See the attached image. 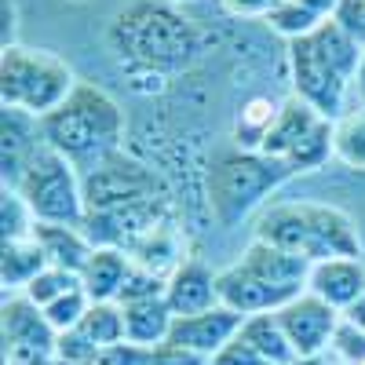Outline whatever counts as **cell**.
Wrapping results in <instances>:
<instances>
[{
	"instance_id": "cell-32",
	"label": "cell",
	"mask_w": 365,
	"mask_h": 365,
	"mask_svg": "<svg viewBox=\"0 0 365 365\" xmlns=\"http://www.w3.org/2000/svg\"><path fill=\"white\" fill-rule=\"evenodd\" d=\"M329 351L340 358V365H365V329H358L354 322L344 318Z\"/></svg>"
},
{
	"instance_id": "cell-35",
	"label": "cell",
	"mask_w": 365,
	"mask_h": 365,
	"mask_svg": "<svg viewBox=\"0 0 365 365\" xmlns=\"http://www.w3.org/2000/svg\"><path fill=\"white\" fill-rule=\"evenodd\" d=\"M332 19H336L347 34L354 37L358 48H365V0H344L340 11L332 15Z\"/></svg>"
},
{
	"instance_id": "cell-31",
	"label": "cell",
	"mask_w": 365,
	"mask_h": 365,
	"mask_svg": "<svg viewBox=\"0 0 365 365\" xmlns=\"http://www.w3.org/2000/svg\"><path fill=\"white\" fill-rule=\"evenodd\" d=\"M0 223H4V241H19L34 234V212L26 208V201L19 197V190L4 187V201H0Z\"/></svg>"
},
{
	"instance_id": "cell-11",
	"label": "cell",
	"mask_w": 365,
	"mask_h": 365,
	"mask_svg": "<svg viewBox=\"0 0 365 365\" xmlns=\"http://www.w3.org/2000/svg\"><path fill=\"white\" fill-rule=\"evenodd\" d=\"M58 332L44 318L37 303L26 296H11L4 303V351L8 365H55Z\"/></svg>"
},
{
	"instance_id": "cell-7",
	"label": "cell",
	"mask_w": 365,
	"mask_h": 365,
	"mask_svg": "<svg viewBox=\"0 0 365 365\" xmlns=\"http://www.w3.org/2000/svg\"><path fill=\"white\" fill-rule=\"evenodd\" d=\"M11 190L26 201L37 223H66V227H84V194H81V175L73 172V161L63 158L58 150L41 143L34 158L26 161L22 179Z\"/></svg>"
},
{
	"instance_id": "cell-16",
	"label": "cell",
	"mask_w": 365,
	"mask_h": 365,
	"mask_svg": "<svg viewBox=\"0 0 365 365\" xmlns=\"http://www.w3.org/2000/svg\"><path fill=\"white\" fill-rule=\"evenodd\" d=\"M220 274H212L201 259H182L172 274H168V289L165 299L175 318L182 314H201L220 307V285H216Z\"/></svg>"
},
{
	"instance_id": "cell-41",
	"label": "cell",
	"mask_w": 365,
	"mask_h": 365,
	"mask_svg": "<svg viewBox=\"0 0 365 365\" xmlns=\"http://www.w3.org/2000/svg\"><path fill=\"white\" fill-rule=\"evenodd\" d=\"M344 318H347V322H354L358 329H365V299H358V303H354V307H351Z\"/></svg>"
},
{
	"instance_id": "cell-25",
	"label": "cell",
	"mask_w": 365,
	"mask_h": 365,
	"mask_svg": "<svg viewBox=\"0 0 365 365\" xmlns=\"http://www.w3.org/2000/svg\"><path fill=\"white\" fill-rule=\"evenodd\" d=\"M77 329L99 351H106V347L125 340V307H120V303H91Z\"/></svg>"
},
{
	"instance_id": "cell-8",
	"label": "cell",
	"mask_w": 365,
	"mask_h": 365,
	"mask_svg": "<svg viewBox=\"0 0 365 365\" xmlns=\"http://www.w3.org/2000/svg\"><path fill=\"white\" fill-rule=\"evenodd\" d=\"M332 132H336V120L322 117L314 106L292 96L278 106V117H274L259 154L285 161L292 168V175L314 172L332 158Z\"/></svg>"
},
{
	"instance_id": "cell-34",
	"label": "cell",
	"mask_w": 365,
	"mask_h": 365,
	"mask_svg": "<svg viewBox=\"0 0 365 365\" xmlns=\"http://www.w3.org/2000/svg\"><path fill=\"white\" fill-rule=\"evenodd\" d=\"M208 365H267L245 340H241V336H234L227 347H220L216 354H212L208 358Z\"/></svg>"
},
{
	"instance_id": "cell-33",
	"label": "cell",
	"mask_w": 365,
	"mask_h": 365,
	"mask_svg": "<svg viewBox=\"0 0 365 365\" xmlns=\"http://www.w3.org/2000/svg\"><path fill=\"white\" fill-rule=\"evenodd\" d=\"M150 361H154V347H139L132 340H120L99 351V365H150Z\"/></svg>"
},
{
	"instance_id": "cell-27",
	"label": "cell",
	"mask_w": 365,
	"mask_h": 365,
	"mask_svg": "<svg viewBox=\"0 0 365 365\" xmlns=\"http://www.w3.org/2000/svg\"><path fill=\"white\" fill-rule=\"evenodd\" d=\"M274 34H282L285 41H299V37H307V34H314V29L322 26V19L318 15H311L307 8H299L296 0H278L270 11H267V19H263Z\"/></svg>"
},
{
	"instance_id": "cell-3",
	"label": "cell",
	"mask_w": 365,
	"mask_h": 365,
	"mask_svg": "<svg viewBox=\"0 0 365 365\" xmlns=\"http://www.w3.org/2000/svg\"><path fill=\"white\" fill-rule=\"evenodd\" d=\"M256 241L278 245L307 263H322L332 256L361 259V234L354 220L336 205L322 201H282L270 205L256 220Z\"/></svg>"
},
{
	"instance_id": "cell-14",
	"label": "cell",
	"mask_w": 365,
	"mask_h": 365,
	"mask_svg": "<svg viewBox=\"0 0 365 365\" xmlns=\"http://www.w3.org/2000/svg\"><path fill=\"white\" fill-rule=\"evenodd\" d=\"M241 322H245V318L234 314L230 307H223V303H220V307H212V311L175 318V322H172V332H168V344L212 358L220 347H227L237 332H241Z\"/></svg>"
},
{
	"instance_id": "cell-15",
	"label": "cell",
	"mask_w": 365,
	"mask_h": 365,
	"mask_svg": "<svg viewBox=\"0 0 365 365\" xmlns=\"http://www.w3.org/2000/svg\"><path fill=\"white\" fill-rule=\"evenodd\" d=\"M307 292H314L329 307L347 314L358 299H365V263L351 256H332V259L314 263L307 278Z\"/></svg>"
},
{
	"instance_id": "cell-20",
	"label": "cell",
	"mask_w": 365,
	"mask_h": 365,
	"mask_svg": "<svg viewBox=\"0 0 365 365\" xmlns=\"http://www.w3.org/2000/svg\"><path fill=\"white\" fill-rule=\"evenodd\" d=\"M44 143L41 135V120L29 117L22 110H8L4 106V182L15 187L22 179L26 161L34 158V150Z\"/></svg>"
},
{
	"instance_id": "cell-10",
	"label": "cell",
	"mask_w": 365,
	"mask_h": 365,
	"mask_svg": "<svg viewBox=\"0 0 365 365\" xmlns=\"http://www.w3.org/2000/svg\"><path fill=\"white\" fill-rule=\"evenodd\" d=\"M165 223H168V194H158L110 212H91V216H84V234L91 237V245H110L128 252Z\"/></svg>"
},
{
	"instance_id": "cell-4",
	"label": "cell",
	"mask_w": 365,
	"mask_h": 365,
	"mask_svg": "<svg viewBox=\"0 0 365 365\" xmlns=\"http://www.w3.org/2000/svg\"><path fill=\"white\" fill-rule=\"evenodd\" d=\"M41 135L51 150H58L70 161H91L113 154L125 135V110L106 88L77 81L70 99L41 117Z\"/></svg>"
},
{
	"instance_id": "cell-36",
	"label": "cell",
	"mask_w": 365,
	"mask_h": 365,
	"mask_svg": "<svg viewBox=\"0 0 365 365\" xmlns=\"http://www.w3.org/2000/svg\"><path fill=\"white\" fill-rule=\"evenodd\" d=\"M150 365H208V358L187 347H175V344H161L154 347V361Z\"/></svg>"
},
{
	"instance_id": "cell-18",
	"label": "cell",
	"mask_w": 365,
	"mask_h": 365,
	"mask_svg": "<svg viewBox=\"0 0 365 365\" xmlns=\"http://www.w3.org/2000/svg\"><path fill=\"white\" fill-rule=\"evenodd\" d=\"M241 263H245L252 274L267 278L270 285H282V289H296L303 292L307 289V278H311V267L303 256H292L278 245H267V241H252V245L241 252Z\"/></svg>"
},
{
	"instance_id": "cell-38",
	"label": "cell",
	"mask_w": 365,
	"mask_h": 365,
	"mask_svg": "<svg viewBox=\"0 0 365 365\" xmlns=\"http://www.w3.org/2000/svg\"><path fill=\"white\" fill-rule=\"evenodd\" d=\"M296 4H299V8H307L311 15H318V19L325 22V19H332V15L340 11L344 0H296Z\"/></svg>"
},
{
	"instance_id": "cell-37",
	"label": "cell",
	"mask_w": 365,
	"mask_h": 365,
	"mask_svg": "<svg viewBox=\"0 0 365 365\" xmlns=\"http://www.w3.org/2000/svg\"><path fill=\"white\" fill-rule=\"evenodd\" d=\"M223 4L234 15H259V19H267V11L278 4V0H223Z\"/></svg>"
},
{
	"instance_id": "cell-21",
	"label": "cell",
	"mask_w": 365,
	"mask_h": 365,
	"mask_svg": "<svg viewBox=\"0 0 365 365\" xmlns=\"http://www.w3.org/2000/svg\"><path fill=\"white\" fill-rule=\"evenodd\" d=\"M172 322H175V314H172L165 296L125 303V340H132L139 347H161V344H168Z\"/></svg>"
},
{
	"instance_id": "cell-26",
	"label": "cell",
	"mask_w": 365,
	"mask_h": 365,
	"mask_svg": "<svg viewBox=\"0 0 365 365\" xmlns=\"http://www.w3.org/2000/svg\"><path fill=\"white\" fill-rule=\"evenodd\" d=\"M274 117H278V106H274L270 99H252L245 110L237 113V128H234V143L241 150H259Z\"/></svg>"
},
{
	"instance_id": "cell-23",
	"label": "cell",
	"mask_w": 365,
	"mask_h": 365,
	"mask_svg": "<svg viewBox=\"0 0 365 365\" xmlns=\"http://www.w3.org/2000/svg\"><path fill=\"white\" fill-rule=\"evenodd\" d=\"M48 267L41 245L29 237H19V241H4V256H0V278H4L8 289H26L37 274Z\"/></svg>"
},
{
	"instance_id": "cell-39",
	"label": "cell",
	"mask_w": 365,
	"mask_h": 365,
	"mask_svg": "<svg viewBox=\"0 0 365 365\" xmlns=\"http://www.w3.org/2000/svg\"><path fill=\"white\" fill-rule=\"evenodd\" d=\"M15 44V4L4 0V48Z\"/></svg>"
},
{
	"instance_id": "cell-6",
	"label": "cell",
	"mask_w": 365,
	"mask_h": 365,
	"mask_svg": "<svg viewBox=\"0 0 365 365\" xmlns=\"http://www.w3.org/2000/svg\"><path fill=\"white\" fill-rule=\"evenodd\" d=\"M73 88L77 77L70 63L55 51L26 44H11L0 51V99L8 110H22L41 120L63 106Z\"/></svg>"
},
{
	"instance_id": "cell-29",
	"label": "cell",
	"mask_w": 365,
	"mask_h": 365,
	"mask_svg": "<svg viewBox=\"0 0 365 365\" xmlns=\"http://www.w3.org/2000/svg\"><path fill=\"white\" fill-rule=\"evenodd\" d=\"M88 307H91L88 292H84V289H73V292H66L63 299L48 303V307H44V318L51 322L55 332H70V329L81 325V318L88 314Z\"/></svg>"
},
{
	"instance_id": "cell-19",
	"label": "cell",
	"mask_w": 365,
	"mask_h": 365,
	"mask_svg": "<svg viewBox=\"0 0 365 365\" xmlns=\"http://www.w3.org/2000/svg\"><path fill=\"white\" fill-rule=\"evenodd\" d=\"M135 259L125 249H110V245H96L91 252L84 274H81V285L88 292L91 303H117L120 289H125L128 274H132Z\"/></svg>"
},
{
	"instance_id": "cell-42",
	"label": "cell",
	"mask_w": 365,
	"mask_h": 365,
	"mask_svg": "<svg viewBox=\"0 0 365 365\" xmlns=\"http://www.w3.org/2000/svg\"><path fill=\"white\" fill-rule=\"evenodd\" d=\"M292 365H329V361H325V358L318 354V358H296Z\"/></svg>"
},
{
	"instance_id": "cell-24",
	"label": "cell",
	"mask_w": 365,
	"mask_h": 365,
	"mask_svg": "<svg viewBox=\"0 0 365 365\" xmlns=\"http://www.w3.org/2000/svg\"><path fill=\"white\" fill-rule=\"evenodd\" d=\"M332 158L354 172H365V106L347 110L332 132Z\"/></svg>"
},
{
	"instance_id": "cell-22",
	"label": "cell",
	"mask_w": 365,
	"mask_h": 365,
	"mask_svg": "<svg viewBox=\"0 0 365 365\" xmlns=\"http://www.w3.org/2000/svg\"><path fill=\"white\" fill-rule=\"evenodd\" d=\"M237 336L245 340L267 365H292L296 361V351H292V344H289L285 329H282V322H278V314H274V311L270 314L245 318Z\"/></svg>"
},
{
	"instance_id": "cell-13",
	"label": "cell",
	"mask_w": 365,
	"mask_h": 365,
	"mask_svg": "<svg viewBox=\"0 0 365 365\" xmlns=\"http://www.w3.org/2000/svg\"><path fill=\"white\" fill-rule=\"evenodd\" d=\"M220 303L223 307H230L234 314L241 318H252V314H270V311H282L289 299H296L299 292L296 289H282V285H270L267 278H259V274H252L245 263H234L227 270H220ZM307 292V289H303Z\"/></svg>"
},
{
	"instance_id": "cell-28",
	"label": "cell",
	"mask_w": 365,
	"mask_h": 365,
	"mask_svg": "<svg viewBox=\"0 0 365 365\" xmlns=\"http://www.w3.org/2000/svg\"><path fill=\"white\" fill-rule=\"evenodd\" d=\"M73 289H84V285H81V274L58 270V267H44V270L37 274V278L22 289V296H26L29 303H37V307L44 311L48 303L63 299V296H66V292H73Z\"/></svg>"
},
{
	"instance_id": "cell-40",
	"label": "cell",
	"mask_w": 365,
	"mask_h": 365,
	"mask_svg": "<svg viewBox=\"0 0 365 365\" xmlns=\"http://www.w3.org/2000/svg\"><path fill=\"white\" fill-rule=\"evenodd\" d=\"M351 96L358 99V106H365V51H361V63H358V73H354V88Z\"/></svg>"
},
{
	"instance_id": "cell-1",
	"label": "cell",
	"mask_w": 365,
	"mask_h": 365,
	"mask_svg": "<svg viewBox=\"0 0 365 365\" xmlns=\"http://www.w3.org/2000/svg\"><path fill=\"white\" fill-rule=\"evenodd\" d=\"M106 44L120 66L146 73H175L187 70L197 55V29L168 0H135L117 11Z\"/></svg>"
},
{
	"instance_id": "cell-2",
	"label": "cell",
	"mask_w": 365,
	"mask_h": 365,
	"mask_svg": "<svg viewBox=\"0 0 365 365\" xmlns=\"http://www.w3.org/2000/svg\"><path fill=\"white\" fill-rule=\"evenodd\" d=\"M354 37L336 22L325 19L314 34L289 41V70H292V96L314 106L322 117L340 120L347 110V96L354 88V73L361 63Z\"/></svg>"
},
{
	"instance_id": "cell-30",
	"label": "cell",
	"mask_w": 365,
	"mask_h": 365,
	"mask_svg": "<svg viewBox=\"0 0 365 365\" xmlns=\"http://www.w3.org/2000/svg\"><path fill=\"white\" fill-rule=\"evenodd\" d=\"M55 365H99V347L81 329L58 332L55 340Z\"/></svg>"
},
{
	"instance_id": "cell-5",
	"label": "cell",
	"mask_w": 365,
	"mask_h": 365,
	"mask_svg": "<svg viewBox=\"0 0 365 365\" xmlns=\"http://www.w3.org/2000/svg\"><path fill=\"white\" fill-rule=\"evenodd\" d=\"M285 179H292V168L285 161L241 146L220 150L208 165V208L220 227H234Z\"/></svg>"
},
{
	"instance_id": "cell-17",
	"label": "cell",
	"mask_w": 365,
	"mask_h": 365,
	"mask_svg": "<svg viewBox=\"0 0 365 365\" xmlns=\"http://www.w3.org/2000/svg\"><path fill=\"white\" fill-rule=\"evenodd\" d=\"M34 241L41 245L48 267L70 270V274H84L91 252H96L84 227H66V223H34Z\"/></svg>"
},
{
	"instance_id": "cell-12",
	"label": "cell",
	"mask_w": 365,
	"mask_h": 365,
	"mask_svg": "<svg viewBox=\"0 0 365 365\" xmlns=\"http://www.w3.org/2000/svg\"><path fill=\"white\" fill-rule=\"evenodd\" d=\"M274 314H278L296 358H318L322 351H329L332 336H336V329L344 322V314L336 307H329L325 299H318L314 292H299Z\"/></svg>"
},
{
	"instance_id": "cell-9",
	"label": "cell",
	"mask_w": 365,
	"mask_h": 365,
	"mask_svg": "<svg viewBox=\"0 0 365 365\" xmlns=\"http://www.w3.org/2000/svg\"><path fill=\"white\" fill-rule=\"evenodd\" d=\"M81 194H84V212L91 216V212H110L143 197H158L165 194V182L154 168L113 150L81 175Z\"/></svg>"
}]
</instances>
